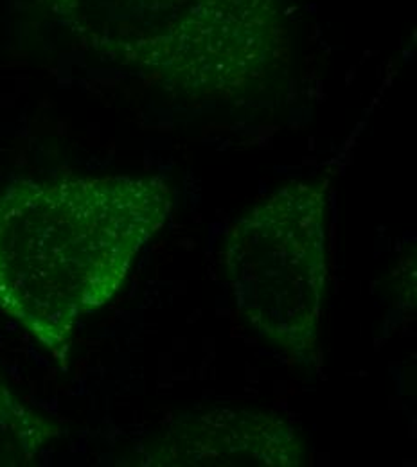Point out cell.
<instances>
[{"label": "cell", "instance_id": "cell-1", "mask_svg": "<svg viewBox=\"0 0 417 467\" xmlns=\"http://www.w3.org/2000/svg\"><path fill=\"white\" fill-rule=\"evenodd\" d=\"M148 176L18 182L0 194V311L60 350L81 317L120 292L170 213Z\"/></svg>", "mask_w": 417, "mask_h": 467}, {"label": "cell", "instance_id": "cell-2", "mask_svg": "<svg viewBox=\"0 0 417 467\" xmlns=\"http://www.w3.org/2000/svg\"><path fill=\"white\" fill-rule=\"evenodd\" d=\"M103 57L151 68L180 96L257 94L288 58L277 0H46Z\"/></svg>", "mask_w": 417, "mask_h": 467}, {"label": "cell", "instance_id": "cell-3", "mask_svg": "<svg viewBox=\"0 0 417 467\" xmlns=\"http://www.w3.org/2000/svg\"><path fill=\"white\" fill-rule=\"evenodd\" d=\"M326 196L288 183L261 200L227 234L225 265L243 318L268 342L313 348L328 283Z\"/></svg>", "mask_w": 417, "mask_h": 467}, {"label": "cell", "instance_id": "cell-4", "mask_svg": "<svg viewBox=\"0 0 417 467\" xmlns=\"http://www.w3.org/2000/svg\"><path fill=\"white\" fill-rule=\"evenodd\" d=\"M302 444L277 415L254 410H211L183 417L161 437L157 466H300Z\"/></svg>", "mask_w": 417, "mask_h": 467}]
</instances>
